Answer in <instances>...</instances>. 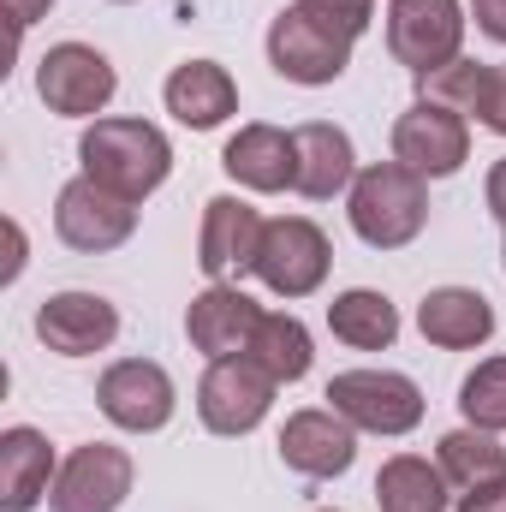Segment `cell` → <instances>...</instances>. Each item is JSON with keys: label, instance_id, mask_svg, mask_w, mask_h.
Listing matches in <instances>:
<instances>
[{"label": "cell", "instance_id": "cell-1", "mask_svg": "<svg viewBox=\"0 0 506 512\" xmlns=\"http://www.w3.org/2000/svg\"><path fill=\"white\" fill-rule=\"evenodd\" d=\"M78 161L96 185H108L114 197L143 203L149 191L167 185L173 173V143L167 131L149 126V120H96V126L78 137Z\"/></svg>", "mask_w": 506, "mask_h": 512}, {"label": "cell", "instance_id": "cell-2", "mask_svg": "<svg viewBox=\"0 0 506 512\" xmlns=\"http://www.w3.org/2000/svg\"><path fill=\"white\" fill-rule=\"evenodd\" d=\"M352 233L370 245V251H405L423 221H429V179L399 167V161H376V167H358L352 179Z\"/></svg>", "mask_w": 506, "mask_h": 512}, {"label": "cell", "instance_id": "cell-3", "mask_svg": "<svg viewBox=\"0 0 506 512\" xmlns=\"http://www.w3.org/2000/svg\"><path fill=\"white\" fill-rule=\"evenodd\" d=\"M352 30H340L334 18H322L310 0H292L274 24H268V66L286 78V84H334L346 66H352Z\"/></svg>", "mask_w": 506, "mask_h": 512}, {"label": "cell", "instance_id": "cell-4", "mask_svg": "<svg viewBox=\"0 0 506 512\" xmlns=\"http://www.w3.org/2000/svg\"><path fill=\"white\" fill-rule=\"evenodd\" d=\"M114 90H120V72L90 42H54L36 66V96L48 102V114H66V120L102 114L114 102Z\"/></svg>", "mask_w": 506, "mask_h": 512}, {"label": "cell", "instance_id": "cell-5", "mask_svg": "<svg viewBox=\"0 0 506 512\" xmlns=\"http://www.w3.org/2000/svg\"><path fill=\"white\" fill-rule=\"evenodd\" d=\"M328 405L370 435H411L423 423V387L399 370H346L328 382Z\"/></svg>", "mask_w": 506, "mask_h": 512}, {"label": "cell", "instance_id": "cell-6", "mask_svg": "<svg viewBox=\"0 0 506 512\" xmlns=\"http://www.w3.org/2000/svg\"><path fill=\"white\" fill-rule=\"evenodd\" d=\"M465 12L459 0H393L387 6V48L411 78H429L459 60Z\"/></svg>", "mask_w": 506, "mask_h": 512}, {"label": "cell", "instance_id": "cell-7", "mask_svg": "<svg viewBox=\"0 0 506 512\" xmlns=\"http://www.w3.org/2000/svg\"><path fill=\"white\" fill-rule=\"evenodd\" d=\"M328 233L304 215H280L262 227V251H256V280L274 292V298H310L322 280H328Z\"/></svg>", "mask_w": 506, "mask_h": 512}, {"label": "cell", "instance_id": "cell-8", "mask_svg": "<svg viewBox=\"0 0 506 512\" xmlns=\"http://www.w3.org/2000/svg\"><path fill=\"white\" fill-rule=\"evenodd\" d=\"M274 376L256 364V358H215L197 382V417L209 435H251L256 423L268 417L274 405Z\"/></svg>", "mask_w": 506, "mask_h": 512}, {"label": "cell", "instance_id": "cell-9", "mask_svg": "<svg viewBox=\"0 0 506 512\" xmlns=\"http://www.w3.org/2000/svg\"><path fill=\"white\" fill-rule=\"evenodd\" d=\"M393 161L411 167V173H423V179L459 173V167L471 161V126H465V114H453V108L417 96V102L393 120Z\"/></svg>", "mask_w": 506, "mask_h": 512}, {"label": "cell", "instance_id": "cell-10", "mask_svg": "<svg viewBox=\"0 0 506 512\" xmlns=\"http://www.w3.org/2000/svg\"><path fill=\"white\" fill-rule=\"evenodd\" d=\"M96 405H102V417H108L114 429H126V435H155V429L173 423L179 393H173V376H167L155 358H120V364L102 370Z\"/></svg>", "mask_w": 506, "mask_h": 512}, {"label": "cell", "instance_id": "cell-11", "mask_svg": "<svg viewBox=\"0 0 506 512\" xmlns=\"http://www.w3.org/2000/svg\"><path fill=\"white\" fill-rule=\"evenodd\" d=\"M54 233L84 256H102V251H120L131 233H137V203L114 197L108 185H96L90 173H78L60 203H54Z\"/></svg>", "mask_w": 506, "mask_h": 512}, {"label": "cell", "instance_id": "cell-12", "mask_svg": "<svg viewBox=\"0 0 506 512\" xmlns=\"http://www.w3.org/2000/svg\"><path fill=\"white\" fill-rule=\"evenodd\" d=\"M131 495V453L126 447H108V441H90V447H72L54 489H48V507L54 512H120Z\"/></svg>", "mask_w": 506, "mask_h": 512}, {"label": "cell", "instance_id": "cell-13", "mask_svg": "<svg viewBox=\"0 0 506 512\" xmlns=\"http://www.w3.org/2000/svg\"><path fill=\"white\" fill-rule=\"evenodd\" d=\"M352 459H358V429L334 405L328 411L316 405V411H292L286 417V429H280V465L286 471L328 483V477H346Z\"/></svg>", "mask_w": 506, "mask_h": 512}, {"label": "cell", "instance_id": "cell-14", "mask_svg": "<svg viewBox=\"0 0 506 512\" xmlns=\"http://www.w3.org/2000/svg\"><path fill=\"white\" fill-rule=\"evenodd\" d=\"M262 316H268V310L251 304L233 280H209V286L191 298V310H185V334H191V346L215 364V358H239V352H251Z\"/></svg>", "mask_w": 506, "mask_h": 512}, {"label": "cell", "instance_id": "cell-15", "mask_svg": "<svg viewBox=\"0 0 506 512\" xmlns=\"http://www.w3.org/2000/svg\"><path fill=\"white\" fill-rule=\"evenodd\" d=\"M262 215L245 197H209L203 203V233H197V268L209 280H239L256 274V251H262Z\"/></svg>", "mask_w": 506, "mask_h": 512}, {"label": "cell", "instance_id": "cell-16", "mask_svg": "<svg viewBox=\"0 0 506 512\" xmlns=\"http://www.w3.org/2000/svg\"><path fill=\"white\" fill-rule=\"evenodd\" d=\"M120 334V310L102 298V292H54L42 298L36 310V340L60 358H90V352H108Z\"/></svg>", "mask_w": 506, "mask_h": 512}, {"label": "cell", "instance_id": "cell-17", "mask_svg": "<svg viewBox=\"0 0 506 512\" xmlns=\"http://www.w3.org/2000/svg\"><path fill=\"white\" fill-rule=\"evenodd\" d=\"M221 167L245 191H286L298 179V137L280 126H239L221 149Z\"/></svg>", "mask_w": 506, "mask_h": 512}, {"label": "cell", "instance_id": "cell-18", "mask_svg": "<svg viewBox=\"0 0 506 512\" xmlns=\"http://www.w3.org/2000/svg\"><path fill=\"white\" fill-rule=\"evenodd\" d=\"M161 96H167V114L191 131H215L227 114H239V84H233V72L215 66V60H185V66H173V78H167Z\"/></svg>", "mask_w": 506, "mask_h": 512}, {"label": "cell", "instance_id": "cell-19", "mask_svg": "<svg viewBox=\"0 0 506 512\" xmlns=\"http://www.w3.org/2000/svg\"><path fill=\"white\" fill-rule=\"evenodd\" d=\"M417 328L429 346L441 352H471L495 334V304L471 286H435L423 304H417Z\"/></svg>", "mask_w": 506, "mask_h": 512}, {"label": "cell", "instance_id": "cell-20", "mask_svg": "<svg viewBox=\"0 0 506 512\" xmlns=\"http://www.w3.org/2000/svg\"><path fill=\"white\" fill-rule=\"evenodd\" d=\"M292 137H298V179H292L298 197L328 203V197L352 191V179H358V155H352V137H346V131L328 126V120H310V126H298Z\"/></svg>", "mask_w": 506, "mask_h": 512}, {"label": "cell", "instance_id": "cell-21", "mask_svg": "<svg viewBox=\"0 0 506 512\" xmlns=\"http://www.w3.org/2000/svg\"><path fill=\"white\" fill-rule=\"evenodd\" d=\"M48 477H60V471H54V447H48V435L30 429V423L6 429V435H0V507L6 512H30L42 495H48Z\"/></svg>", "mask_w": 506, "mask_h": 512}, {"label": "cell", "instance_id": "cell-22", "mask_svg": "<svg viewBox=\"0 0 506 512\" xmlns=\"http://www.w3.org/2000/svg\"><path fill=\"white\" fill-rule=\"evenodd\" d=\"M328 328L334 340H346L352 352H387L399 340V310L387 292H370V286H352L328 304Z\"/></svg>", "mask_w": 506, "mask_h": 512}, {"label": "cell", "instance_id": "cell-23", "mask_svg": "<svg viewBox=\"0 0 506 512\" xmlns=\"http://www.w3.org/2000/svg\"><path fill=\"white\" fill-rule=\"evenodd\" d=\"M453 483L441 477V465L417 459V453H399L376 471V507L381 512H447Z\"/></svg>", "mask_w": 506, "mask_h": 512}, {"label": "cell", "instance_id": "cell-24", "mask_svg": "<svg viewBox=\"0 0 506 512\" xmlns=\"http://www.w3.org/2000/svg\"><path fill=\"white\" fill-rule=\"evenodd\" d=\"M441 477L465 495V489H483V483H501L506 477V447L489 435V429H453V435H441Z\"/></svg>", "mask_w": 506, "mask_h": 512}, {"label": "cell", "instance_id": "cell-25", "mask_svg": "<svg viewBox=\"0 0 506 512\" xmlns=\"http://www.w3.org/2000/svg\"><path fill=\"white\" fill-rule=\"evenodd\" d=\"M245 358H256L274 382H304L310 376V328L298 322V316H262V328H256L251 352Z\"/></svg>", "mask_w": 506, "mask_h": 512}, {"label": "cell", "instance_id": "cell-26", "mask_svg": "<svg viewBox=\"0 0 506 512\" xmlns=\"http://www.w3.org/2000/svg\"><path fill=\"white\" fill-rule=\"evenodd\" d=\"M459 411H465L471 429L501 435L506 429V358H483V364L459 382Z\"/></svg>", "mask_w": 506, "mask_h": 512}, {"label": "cell", "instance_id": "cell-27", "mask_svg": "<svg viewBox=\"0 0 506 512\" xmlns=\"http://www.w3.org/2000/svg\"><path fill=\"white\" fill-rule=\"evenodd\" d=\"M489 78H495V66H483V60H453V66H441V72H429L423 78V96L429 102H441V108H453V114H477L483 108V96H489Z\"/></svg>", "mask_w": 506, "mask_h": 512}, {"label": "cell", "instance_id": "cell-28", "mask_svg": "<svg viewBox=\"0 0 506 512\" xmlns=\"http://www.w3.org/2000/svg\"><path fill=\"white\" fill-rule=\"evenodd\" d=\"M310 6H316L322 18H334L340 30L364 36V30H370V6H376V0H310Z\"/></svg>", "mask_w": 506, "mask_h": 512}, {"label": "cell", "instance_id": "cell-29", "mask_svg": "<svg viewBox=\"0 0 506 512\" xmlns=\"http://www.w3.org/2000/svg\"><path fill=\"white\" fill-rule=\"evenodd\" d=\"M477 120H483L489 131H501V137H506V66H495V78H489V96H483Z\"/></svg>", "mask_w": 506, "mask_h": 512}, {"label": "cell", "instance_id": "cell-30", "mask_svg": "<svg viewBox=\"0 0 506 512\" xmlns=\"http://www.w3.org/2000/svg\"><path fill=\"white\" fill-rule=\"evenodd\" d=\"M471 18L489 42H506V0H471Z\"/></svg>", "mask_w": 506, "mask_h": 512}, {"label": "cell", "instance_id": "cell-31", "mask_svg": "<svg viewBox=\"0 0 506 512\" xmlns=\"http://www.w3.org/2000/svg\"><path fill=\"white\" fill-rule=\"evenodd\" d=\"M459 512H506V477L501 483H483V489H465Z\"/></svg>", "mask_w": 506, "mask_h": 512}, {"label": "cell", "instance_id": "cell-32", "mask_svg": "<svg viewBox=\"0 0 506 512\" xmlns=\"http://www.w3.org/2000/svg\"><path fill=\"white\" fill-rule=\"evenodd\" d=\"M0 6H6V18H12V42H18V36H24V30L54 6V0H0Z\"/></svg>", "mask_w": 506, "mask_h": 512}, {"label": "cell", "instance_id": "cell-33", "mask_svg": "<svg viewBox=\"0 0 506 512\" xmlns=\"http://www.w3.org/2000/svg\"><path fill=\"white\" fill-rule=\"evenodd\" d=\"M483 197H489V215L506 227V155L489 167V191H483Z\"/></svg>", "mask_w": 506, "mask_h": 512}, {"label": "cell", "instance_id": "cell-34", "mask_svg": "<svg viewBox=\"0 0 506 512\" xmlns=\"http://www.w3.org/2000/svg\"><path fill=\"white\" fill-rule=\"evenodd\" d=\"M120 6H126V0H120Z\"/></svg>", "mask_w": 506, "mask_h": 512}, {"label": "cell", "instance_id": "cell-35", "mask_svg": "<svg viewBox=\"0 0 506 512\" xmlns=\"http://www.w3.org/2000/svg\"><path fill=\"white\" fill-rule=\"evenodd\" d=\"M322 512H328V507H322Z\"/></svg>", "mask_w": 506, "mask_h": 512}]
</instances>
